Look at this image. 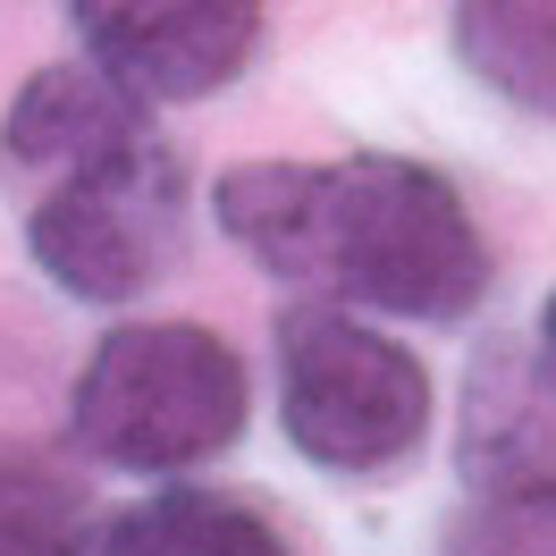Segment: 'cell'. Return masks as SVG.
<instances>
[{
	"label": "cell",
	"instance_id": "6da1fadb",
	"mask_svg": "<svg viewBox=\"0 0 556 556\" xmlns=\"http://www.w3.org/2000/svg\"><path fill=\"white\" fill-rule=\"evenodd\" d=\"M211 219L244 262L287 278L304 304L388 320L481 313L497 253L447 169L414 152H346V161H244L211 186Z\"/></svg>",
	"mask_w": 556,
	"mask_h": 556
},
{
	"label": "cell",
	"instance_id": "7a4b0ae2",
	"mask_svg": "<svg viewBox=\"0 0 556 556\" xmlns=\"http://www.w3.org/2000/svg\"><path fill=\"white\" fill-rule=\"evenodd\" d=\"M253 371L203 320H118L68 380V447L102 472L169 481L244 439Z\"/></svg>",
	"mask_w": 556,
	"mask_h": 556
},
{
	"label": "cell",
	"instance_id": "3957f363",
	"mask_svg": "<svg viewBox=\"0 0 556 556\" xmlns=\"http://www.w3.org/2000/svg\"><path fill=\"white\" fill-rule=\"evenodd\" d=\"M430 414H439L430 363L380 320L338 304L278 313V430L304 464L338 481H380L421 455Z\"/></svg>",
	"mask_w": 556,
	"mask_h": 556
},
{
	"label": "cell",
	"instance_id": "277c9868",
	"mask_svg": "<svg viewBox=\"0 0 556 556\" xmlns=\"http://www.w3.org/2000/svg\"><path fill=\"white\" fill-rule=\"evenodd\" d=\"M186 219H194L186 152L143 136L136 152H118L102 169L42 186L26 211V253L76 304H143L177 270Z\"/></svg>",
	"mask_w": 556,
	"mask_h": 556
},
{
	"label": "cell",
	"instance_id": "5b68a950",
	"mask_svg": "<svg viewBox=\"0 0 556 556\" xmlns=\"http://www.w3.org/2000/svg\"><path fill=\"white\" fill-rule=\"evenodd\" d=\"M68 35L127 102H211L253 68L270 17L253 0H76Z\"/></svg>",
	"mask_w": 556,
	"mask_h": 556
},
{
	"label": "cell",
	"instance_id": "8992f818",
	"mask_svg": "<svg viewBox=\"0 0 556 556\" xmlns=\"http://www.w3.org/2000/svg\"><path fill=\"white\" fill-rule=\"evenodd\" d=\"M455 472L472 497L556 489V354L540 338H489L455 405Z\"/></svg>",
	"mask_w": 556,
	"mask_h": 556
},
{
	"label": "cell",
	"instance_id": "52a82bcc",
	"mask_svg": "<svg viewBox=\"0 0 556 556\" xmlns=\"http://www.w3.org/2000/svg\"><path fill=\"white\" fill-rule=\"evenodd\" d=\"M143 136H161L152 110L127 102L85 51H76V60H42V68L9 93V110H0V152H9L17 169L51 177V186L102 169L118 152H136Z\"/></svg>",
	"mask_w": 556,
	"mask_h": 556
},
{
	"label": "cell",
	"instance_id": "ba28073f",
	"mask_svg": "<svg viewBox=\"0 0 556 556\" xmlns=\"http://www.w3.org/2000/svg\"><path fill=\"white\" fill-rule=\"evenodd\" d=\"M85 556H295V548L253 497L177 481V489H152L136 506H118V515H93Z\"/></svg>",
	"mask_w": 556,
	"mask_h": 556
},
{
	"label": "cell",
	"instance_id": "9c48e42d",
	"mask_svg": "<svg viewBox=\"0 0 556 556\" xmlns=\"http://www.w3.org/2000/svg\"><path fill=\"white\" fill-rule=\"evenodd\" d=\"M447 42L481 93L556 127V0H464L447 9Z\"/></svg>",
	"mask_w": 556,
	"mask_h": 556
},
{
	"label": "cell",
	"instance_id": "30bf717a",
	"mask_svg": "<svg viewBox=\"0 0 556 556\" xmlns=\"http://www.w3.org/2000/svg\"><path fill=\"white\" fill-rule=\"evenodd\" d=\"M93 497L51 447L0 439V556H85Z\"/></svg>",
	"mask_w": 556,
	"mask_h": 556
},
{
	"label": "cell",
	"instance_id": "8fae6325",
	"mask_svg": "<svg viewBox=\"0 0 556 556\" xmlns=\"http://www.w3.org/2000/svg\"><path fill=\"white\" fill-rule=\"evenodd\" d=\"M439 556H556V489L464 497L439 531Z\"/></svg>",
	"mask_w": 556,
	"mask_h": 556
},
{
	"label": "cell",
	"instance_id": "7c38bea8",
	"mask_svg": "<svg viewBox=\"0 0 556 556\" xmlns=\"http://www.w3.org/2000/svg\"><path fill=\"white\" fill-rule=\"evenodd\" d=\"M540 346L556 354V287H548V304H540Z\"/></svg>",
	"mask_w": 556,
	"mask_h": 556
}]
</instances>
